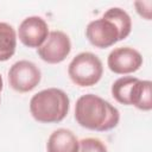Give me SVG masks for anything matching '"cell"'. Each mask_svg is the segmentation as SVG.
Listing matches in <instances>:
<instances>
[{
	"instance_id": "cell-16",
	"label": "cell",
	"mask_w": 152,
	"mask_h": 152,
	"mask_svg": "<svg viewBox=\"0 0 152 152\" xmlns=\"http://www.w3.org/2000/svg\"><path fill=\"white\" fill-rule=\"evenodd\" d=\"M2 86H4V82H2V77H1V75H0V93H1V90H2ZM0 101H1V97H0Z\"/></svg>"
},
{
	"instance_id": "cell-13",
	"label": "cell",
	"mask_w": 152,
	"mask_h": 152,
	"mask_svg": "<svg viewBox=\"0 0 152 152\" xmlns=\"http://www.w3.org/2000/svg\"><path fill=\"white\" fill-rule=\"evenodd\" d=\"M102 17H106V18L110 19L112 21H114V24L120 30L122 39L127 38L129 36V33L132 31V19L126 11H124L120 7H112V8L107 10Z\"/></svg>"
},
{
	"instance_id": "cell-10",
	"label": "cell",
	"mask_w": 152,
	"mask_h": 152,
	"mask_svg": "<svg viewBox=\"0 0 152 152\" xmlns=\"http://www.w3.org/2000/svg\"><path fill=\"white\" fill-rule=\"evenodd\" d=\"M129 106L140 110L148 112L152 109V82L148 80H138L133 87Z\"/></svg>"
},
{
	"instance_id": "cell-11",
	"label": "cell",
	"mask_w": 152,
	"mask_h": 152,
	"mask_svg": "<svg viewBox=\"0 0 152 152\" xmlns=\"http://www.w3.org/2000/svg\"><path fill=\"white\" fill-rule=\"evenodd\" d=\"M17 32L8 23L0 21V62L8 61L15 52Z\"/></svg>"
},
{
	"instance_id": "cell-12",
	"label": "cell",
	"mask_w": 152,
	"mask_h": 152,
	"mask_svg": "<svg viewBox=\"0 0 152 152\" xmlns=\"http://www.w3.org/2000/svg\"><path fill=\"white\" fill-rule=\"evenodd\" d=\"M139 78L133 76H122L112 84V95L121 104L129 106V99L135 82Z\"/></svg>"
},
{
	"instance_id": "cell-3",
	"label": "cell",
	"mask_w": 152,
	"mask_h": 152,
	"mask_svg": "<svg viewBox=\"0 0 152 152\" xmlns=\"http://www.w3.org/2000/svg\"><path fill=\"white\" fill-rule=\"evenodd\" d=\"M103 65L101 59L93 52H80L76 55L68 66L70 80L80 87L95 86L102 77Z\"/></svg>"
},
{
	"instance_id": "cell-8",
	"label": "cell",
	"mask_w": 152,
	"mask_h": 152,
	"mask_svg": "<svg viewBox=\"0 0 152 152\" xmlns=\"http://www.w3.org/2000/svg\"><path fill=\"white\" fill-rule=\"evenodd\" d=\"M49 34L48 23L38 15L25 18L18 28L19 40L27 48H39Z\"/></svg>"
},
{
	"instance_id": "cell-14",
	"label": "cell",
	"mask_w": 152,
	"mask_h": 152,
	"mask_svg": "<svg viewBox=\"0 0 152 152\" xmlns=\"http://www.w3.org/2000/svg\"><path fill=\"white\" fill-rule=\"evenodd\" d=\"M78 152H108L107 146L97 138H84L78 141Z\"/></svg>"
},
{
	"instance_id": "cell-15",
	"label": "cell",
	"mask_w": 152,
	"mask_h": 152,
	"mask_svg": "<svg viewBox=\"0 0 152 152\" xmlns=\"http://www.w3.org/2000/svg\"><path fill=\"white\" fill-rule=\"evenodd\" d=\"M134 7H135V11L137 13L142 17L144 19L146 20H151L152 18V1L151 0H142V1H135L134 2Z\"/></svg>"
},
{
	"instance_id": "cell-5",
	"label": "cell",
	"mask_w": 152,
	"mask_h": 152,
	"mask_svg": "<svg viewBox=\"0 0 152 152\" xmlns=\"http://www.w3.org/2000/svg\"><path fill=\"white\" fill-rule=\"evenodd\" d=\"M86 37L89 43L99 49H106L122 40L119 27L106 17L90 21L86 28Z\"/></svg>"
},
{
	"instance_id": "cell-4",
	"label": "cell",
	"mask_w": 152,
	"mask_h": 152,
	"mask_svg": "<svg viewBox=\"0 0 152 152\" xmlns=\"http://www.w3.org/2000/svg\"><path fill=\"white\" fill-rule=\"evenodd\" d=\"M40 69L32 62L21 59L12 64L8 70V83L18 93H28L40 82Z\"/></svg>"
},
{
	"instance_id": "cell-1",
	"label": "cell",
	"mask_w": 152,
	"mask_h": 152,
	"mask_svg": "<svg viewBox=\"0 0 152 152\" xmlns=\"http://www.w3.org/2000/svg\"><path fill=\"white\" fill-rule=\"evenodd\" d=\"M75 119L87 129L104 132L118 126L120 113L110 102L95 94L80 96L75 104Z\"/></svg>"
},
{
	"instance_id": "cell-9",
	"label": "cell",
	"mask_w": 152,
	"mask_h": 152,
	"mask_svg": "<svg viewBox=\"0 0 152 152\" xmlns=\"http://www.w3.org/2000/svg\"><path fill=\"white\" fill-rule=\"evenodd\" d=\"M46 152H78V139L70 129L58 128L50 134Z\"/></svg>"
},
{
	"instance_id": "cell-7",
	"label": "cell",
	"mask_w": 152,
	"mask_h": 152,
	"mask_svg": "<svg viewBox=\"0 0 152 152\" xmlns=\"http://www.w3.org/2000/svg\"><path fill=\"white\" fill-rule=\"evenodd\" d=\"M107 65L110 71L118 75L135 72L142 65L141 53L131 46H120L112 50L107 58Z\"/></svg>"
},
{
	"instance_id": "cell-6",
	"label": "cell",
	"mask_w": 152,
	"mask_h": 152,
	"mask_svg": "<svg viewBox=\"0 0 152 152\" xmlns=\"http://www.w3.org/2000/svg\"><path fill=\"white\" fill-rule=\"evenodd\" d=\"M71 51V42L63 31H51L45 42L37 49L40 59L49 64H57L63 62Z\"/></svg>"
},
{
	"instance_id": "cell-2",
	"label": "cell",
	"mask_w": 152,
	"mask_h": 152,
	"mask_svg": "<svg viewBox=\"0 0 152 152\" xmlns=\"http://www.w3.org/2000/svg\"><path fill=\"white\" fill-rule=\"evenodd\" d=\"M70 99L58 88H48L34 94L30 100V113L42 124L61 122L69 112Z\"/></svg>"
}]
</instances>
